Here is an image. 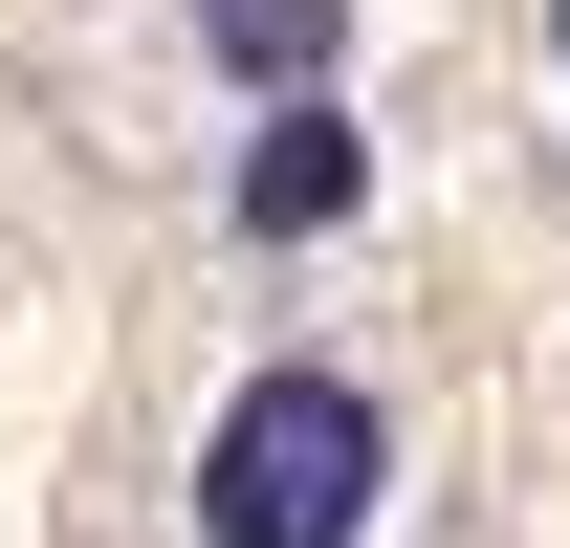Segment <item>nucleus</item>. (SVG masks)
I'll return each mask as SVG.
<instances>
[{"mask_svg":"<svg viewBox=\"0 0 570 548\" xmlns=\"http://www.w3.org/2000/svg\"><path fill=\"white\" fill-rule=\"evenodd\" d=\"M330 45H352V0H198V67L264 88V110H285V88H330Z\"/></svg>","mask_w":570,"mask_h":548,"instance_id":"7ed1b4c3","label":"nucleus"},{"mask_svg":"<svg viewBox=\"0 0 570 548\" xmlns=\"http://www.w3.org/2000/svg\"><path fill=\"white\" fill-rule=\"evenodd\" d=\"M352 198H373V133L330 110V88H285V110H264V154H242V242H330Z\"/></svg>","mask_w":570,"mask_h":548,"instance_id":"f03ea898","label":"nucleus"},{"mask_svg":"<svg viewBox=\"0 0 570 548\" xmlns=\"http://www.w3.org/2000/svg\"><path fill=\"white\" fill-rule=\"evenodd\" d=\"M373 505H395V395L330 351H264L198 417V548H373Z\"/></svg>","mask_w":570,"mask_h":548,"instance_id":"f257e3e1","label":"nucleus"},{"mask_svg":"<svg viewBox=\"0 0 570 548\" xmlns=\"http://www.w3.org/2000/svg\"><path fill=\"white\" fill-rule=\"evenodd\" d=\"M549 67H570V0H549Z\"/></svg>","mask_w":570,"mask_h":548,"instance_id":"20e7f679","label":"nucleus"}]
</instances>
